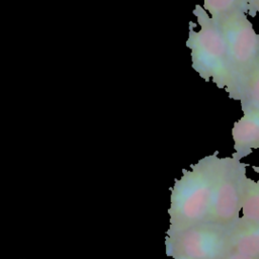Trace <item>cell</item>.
<instances>
[{
    "instance_id": "6da1fadb",
    "label": "cell",
    "mask_w": 259,
    "mask_h": 259,
    "mask_svg": "<svg viewBox=\"0 0 259 259\" xmlns=\"http://www.w3.org/2000/svg\"><path fill=\"white\" fill-rule=\"evenodd\" d=\"M218 157V152L203 157L175 181L168 209L169 229L208 223Z\"/></svg>"
},
{
    "instance_id": "7a4b0ae2",
    "label": "cell",
    "mask_w": 259,
    "mask_h": 259,
    "mask_svg": "<svg viewBox=\"0 0 259 259\" xmlns=\"http://www.w3.org/2000/svg\"><path fill=\"white\" fill-rule=\"evenodd\" d=\"M193 15L199 29L195 30V24L190 21L185 42L191 51V67L203 80H211L217 87L225 89L230 97L234 80L223 31L201 5H195Z\"/></svg>"
},
{
    "instance_id": "3957f363",
    "label": "cell",
    "mask_w": 259,
    "mask_h": 259,
    "mask_svg": "<svg viewBox=\"0 0 259 259\" xmlns=\"http://www.w3.org/2000/svg\"><path fill=\"white\" fill-rule=\"evenodd\" d=\"M247 178L246 163L218 157L208 223L230 229L240 219Z\"/></svg>"
},
{
    "instance_id": "277c9868",
    "label": "cell",
    "mask_w": 259,
    "mask_h": 259,
    "mask_svg": "<svg viewBox=\"0 0 259 259\" xmlns=\"http://www.w3.org/2000/svg\"><path fill=\"white\" fill-rule=\"evenodd\" d=\"M165 244L173 259H224L231 252L229 229L212 223L168 229Z\"/></svg>"
},
{
    "instance_id": "5b68a950",
    "label": "cell",
    "mask_w": 259,
    "mask_h": 259,
    "mask_svg": "<svg viewBox=\"0 0 259 259\" xmlns=\"http://www.w3.org/2000/svg\"><path fill=\"white\" fill-rule=\"evenodd\" d=\"M225 36L234 89L230 98L237 100L240 87L259 59V33L247 13H237L215 22Z\"/></svg>"
},
{
    "instance_id": "8992f818",
    "label": "cell",
    "mask_w": 259,
    "mask_h": 259,
    "mask_svg": "<svg viewBox=\"0 0 259 259\" xmlns=\"http://www.w3.org/2000/svg\"><path fill=\"white\" fill-rule=\"evenodd\" d=\"M243 115L234 123L233 157L242 160L259 149V109L242 110Z\"/></svg>"
},
{
    "instance_id": "52a82bcc",
    "label": "cell",
    "mask_w": 259,
    "mask_h": 259,
    "mask_svg": "<svg viewBox=\"0 0 259 259\" xmlns=\"http://www.w3.org/2000/svg\"><path fill=\"white\" fill-rule=\"evenodd\" d=\"M231 251L259 259V223L244 220L242 217L229 229Z\"/></svg>"
},
{
    "instance_id": "ba28073f",
    "label": "cell",
    "mask_w": 259,
    "mask_h": 259,
    "mask_svg": "<svg viewBox=\"0 0 259 259\" xmlns=\"http://www.w3.org/2000/svg\"><path fill=\"white\" fill-rule=\"evenodd\" d=\"M250 0H202V7L214 22L237 13L249 15Z\"/></svg>"
},
{
    "instance_id": "9c48e42d",
    "label": "cell",
    "mask_w": 259,
    "mask_h": 259,
    "mask_svg": "<svg viewBox=\"0 0 259 259\" xmlns=\"http://www.w3.org/2000/svg\"><path fill=\"white\" fill-rule=\"evenodd\" d=\"M237 101L241 109H259V59L244 79Z\"/></svg>"
},
{
    "instance_id": "30bf717a",
    "label": "cell",
    "mask_w": 259,
    "mask_h": 259,
    "mask_svg": "<svg viewBox=\"0 0 259 259\" xmlns=\"http://www.w3.org/2000/svg\"><path fill=\"white\" fill-rule=\"evenodd\" d=\"M241 212L244 220L259 223V179L247 178Z\"/></svg>"
},
{
    "instance_id": "8fae6325",
    "label": "cell",
    "mask_w": 259,
    "mask_h": 259,
    "mask_svg": "<svg viewBox=\"0 0 259 259\" xmlns=\"http://www.w3.org/2000/svg\"><path fill=\"white\" fill-rule=\"evenodd\" d=\"M249 15L251 16L259 15V0H250Z\"/></svg>"
},
{
    "instance_id": "7c38bea8",
    "label": "cell",
    "mask_w": 259,
    "mask_h": 259,
    "mask_svg": "<svg viewBox=\"0 0 259 259\" xmlns=\"http://www.w3.org/2000/svg\"><path fill=\"white\" fill-rule=\"evenodd\" d=\"M224 259H252L244 254H241V253H238V252H235V251H231Z\"/></svg>"
},
{
    "instance_id": "4fadbf2b",
    "label": "cell",
    "mask_w": 259,
    "mask_h": 259,
    "mask_svg": "<svg viewBox=\"0 0 259 259\" xmlns=\"http://www.w3.org/2000/svg\"><path fill=\"white\" fill-rule=\"evenodd\" d=\"M174 259H189V258H185V257H176Z\"/></svg>"
},
{
    "instance_id": "5bb4252c",
    "label": "cell",
    "mask_w": 259,
    "mask_h": 259,
    "mask_svg": "<svg viewBox=\"0 0 259 259\" xmlns=\"http://www.w3.org/2000/svg\"><path fill=\"white\" fill-rule=\"evenodd\" d=\"M254 170H256L259 173V167H254Z\"/></svg>"
}]
</instances>
